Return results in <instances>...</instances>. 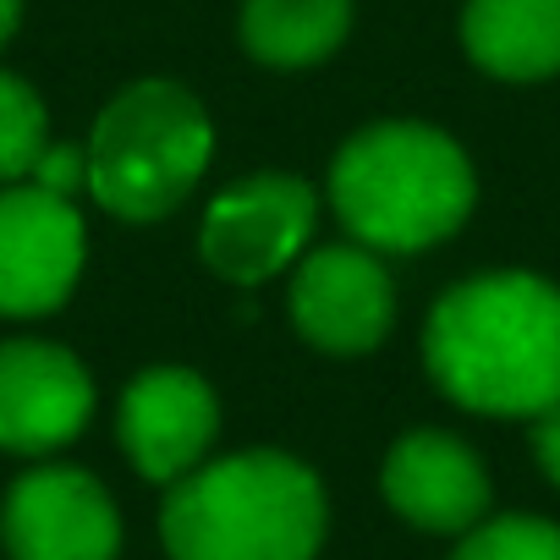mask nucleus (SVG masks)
Listing matches in <instances>:
<instances>
[{"label":"nucleus","mask_w":560,"mask_h":560,"mask_svg":"<svg viewBox=\"0 0 560 560\" xmlns=\"http://www.w3.org/2000/svg\"><path fill=\"white\" fill-rule=\"evenodd\" d=\"M0 538L12 560H116L121 511L83 467H28L0 505Z\"/></svg>","instance_id":"nucleus-8"},{"label":"nucleus","mask_w":560,"mask_h":560,"mask_svg":"<svg viewBox=\"0 0 560 560\" xmlns=\"http://www.w3.org/2000/svg\"><path fill=\"white\" fill-rule=\"evenodd\" d=\"M451 560H560V527L549 516H483L462 533Z\"/></svg>","instance_id":"nucleus-15"},{"label":"nucleus","mask_w":560,"mask_h":560,"mask_svg":"<svg viewBox=\"0 0 560 560\" xmlns=\"http://www.w3.org/2000/svg\"><path fill=\"white\" fill-rule=\"evenodd\" d=\"M94 418V374L61 341H0V451L50 456Z\"/></svg>","instance_id":"nucleus-9"},{"label":"nucleus","mask_w":560,"mask_h":560,"mask_svg":"<svg viewBox=\"0 0 560 560\" xmlns=\"http://www.w3.org/2000/svg\"><path fill=\"white\" fill-rule=\"evenodd\" d=\"M28 182H39L45 192L78 198L89 187V143H45V154L34 160Z\"/></svg>","instance_id":"nucleus-16"},{"label":"nucleus","mask_w":560,"mask_h":560,"mask_svg":"<svg viewBox=\"0 0 560 560\" xmlns=\"http://www.w3.org/2000/svg\"><path fill=\"white\" fill-rule=\"evenodd\" d=\"M380 489L385 505L423 527V533H467L489 516V467L483 456L445 434V429H412L385 451L380 467Z\"/></svg>","instance_id":"nucleus-11"},{"label":"nucleus","mask_w":560,"mask_h":560,"mask_svg":"<svg viewBox=\"0 0 560 560\" xmlns=\"http://www.w3.org/2000/svg\"><path fill=\"white\" fill-rule=\"evenodd\" d=\"M462 45L472 67L505 83L560 72V0H467Z\"/></svg>","instance_id":"nucleus-12"},{"label":"nucleus","mask_w":560,"mask_h":560,"mask_svg":"<svg viewBox=\"0 0 560 560\" xmlns=\"http://www.w3.org/2000/svg\"><path fill=\"white\" fill-rule=\"evenodd\" d=\"M116 434L127 462L149 483H176L198 462H209L220 434V396L192 369H143L116 407Z\"/></svg>","instance_id":"nucleus-10"},{"label":"nucleus","mask_w":560,"mask_h":560,"mask_svg":"<svg viewBox=\"0 0 560 560\" xmlns=\"http://www.w3.org/2000/svg\"><path fill=\"white\" fill-rule=\"evenodd\" d=\"M429 380L467 412L533 418L560 401V287L500 269L451 287L423 325Z\"/></svg>","instance_id":"nucleus-1"},{"label":"nucleus","mask_w":560,"mask_h":560,"mask_svg":"<svg viewBox=\"0 0 560 560\" xmlns=\"http://www.w3.org/2000/svg\"><path fill=\"white\" fill-rule=\"evenodd\" d=\"M527 423H533V429H527V440H533V462H538V472L560 489V401L544 407V412H533Z\"/></svg>","instance_id":"nucleus-17"},{"label":"nucleus","mask_w":560,"mask_h":560,"mask_svg":"<svg viewBox=\"0 0 560 560\" xmlns=\"http://www.w3.org/2000/svg\"><path fill=\"white\" fill-rule=\"evenodd\" d=\"M472 198V160L429 121H374L330 160V209L374 253H423L456 236Z\"/></svg>","instance_id":"nucleus-3"},{"label":"nucleus","mask_w":560,"mask_h":560,"mask_svg":"<svg viewBox=\"0 0 560 560\" xmlns=\"http://www.w3.org/2000/svg\"><path fill=\"white\" fill-rule=\"evenodd\" d=\"M325 527V483L287 451L198 462L160 505V544L171 560H314Z\"/></svg>","instance_id":"nucleus-2"},{"label":"nucleus","mask_w":560,"mask_h":560,"mask_svg":"<svg viewBox=\"0 0 560 560\" xmlns=\"http://www.w3.org/2000/svg\"><path fill=\"white\" fill-rule=\"evenodd\" d=\"M18 18H23V0H0V50L18 34Z\"/></svg>","instance_id":"nucleus-18"},{"label":"nucleus","mask_w":560,"mask_h":560,"mask_svg":"<svg viewBox=\"0 0 560 560\" xmlns=\"http://www.w3.org/2000/svg\"><path fill=\"white\" fill-rule=\"evenodd\" d=\"M314 220L319 198L308 182L287 171H258L209 198L198 225V253L231 287H258V280L292 269L308 253Z\"/></svg>","instance_id":"nucleus-5"},{"label":"nucleus","mask_w":560,"mask_h":560,"mask_svg":"<svg viewBox=\"0 0 560 560\" xmlns=\"http://www.w3.org/2000/svg\"><path fill=\"white\" fill-rule=\"evenodd\" d=\"M214 127L198 94L171 78L121 89L89 138V192L116 220H165L209 171Z\"/></svg>","instance_id":"nucleus-4"},{"label":"nucleus","mask_w":560,"mask_h":560,"mask_svg":"<svg viewBox=\"0 0 560 560\" xmlns=\"http://www.w3.org/2000/svg\"><path fill=\"white\" fill-rule=\"evenodd\" d=\"M352 0H242V45L264 67H314L341 50Z\"/></svg>","instance_id":"nucleus-13"},{"label":"nucleus","mask_w":560,"mask_h":560,"mask_svg":"<svg viewBox=\"0 0 560 560\" xmlns=\"http://www.w3.org/2000/svg\"><path fill=\"white\" fill-rule=\"evenodd\" d=\"M89 258L78 198L45 192L39 182L0 187V319L56 314Z\"/></svg>","instance_id":"nucleus-6"},{"label":"nucleus","mask_w":560,"mask_h":560,"mask_svg":"<svg viewBox=\"0 0 560 560\" xmlns=\"http://www.w3.org/2000/svg\"><path fill=\"white\" fill-rule=\"evenodd\" d=\"M50 143V110L34 94L28 78L0 72V187L7 182H28L34 160Z\"/></svg>","instance_id":"nucleus-14"},{"label":"nucleus","mask_w":560,"mask_h":560,"mask_svg":"<svg viewBox=\"0 0 560 560\" xmlns=\"http://www.w3.org/2000/svg\"><path fill=\"white\" fill-rule=\"evenodd\" d=\"M287 308L308 347L330 358H363L396 325V280L374 247L330 242L292 264Z\"/></svg>","instance_id":"nucleus-7"}]
</instances>
